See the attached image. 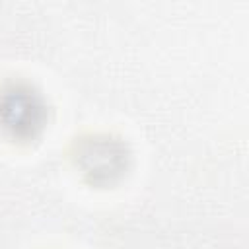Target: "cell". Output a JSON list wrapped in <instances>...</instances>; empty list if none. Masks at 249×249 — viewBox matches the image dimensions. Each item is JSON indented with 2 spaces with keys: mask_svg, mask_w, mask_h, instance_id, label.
<instances>
[{
  "mask_svg": "<svg viewBox=\"0 0 249 249\" xmlns=\"http://www.w3.org/2000/svg\"><path fill=\"white\" fill-rule=\"evenodd\" d=\"M43 97L29 86L14 84L0 93V123L14 136H33L45 123Z\"/></svg>",
  "mask_w": 249,
  "mask_h": 249,
  "instance_id": "1",
  "label": "cell"
},
{
  "mask_svg": "<svg viewBox=\"0 0 249 249\" xmlns=\"http://www.w3.org/2000/svg\"><path fill=\"white\" fill-rule=\"evenodd\" d=\"M126 163L124 146L109 136H99L84 142L80 150V165L93 179H111L121 173Z\"/></svg>",
  "mask_w": 249,
  "mask_h": 249,
  "instance_id": "2",
  "label": "cell"
}]
</instances>
